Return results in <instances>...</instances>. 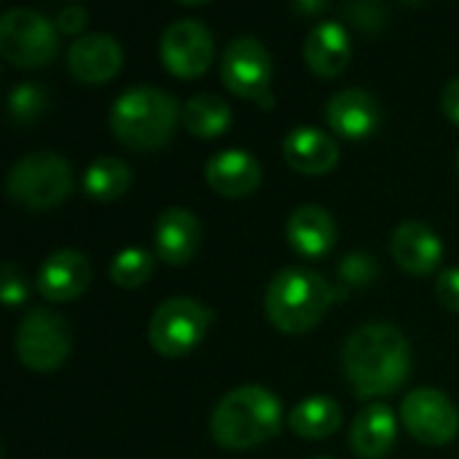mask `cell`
I'll return each instance as SVG.
<instances>
[{"mask_svg":"<svg viewBox=\"0 0 459 459\" xmlns=\"http://www.w3.org/2000/svg\"><path fill=\"white\" fill-rule=\"evenodd\" d=\"M344 374L358 398L395 393L411 371L409 339L390 323H366L344 344Z\"/></svg>","mask_w":459,"mask_h":459,"instance_id":"obj_1","label":"cell"},{"mask_svg":"<svg viewBox=\"0 0 459 459\" xmlns=\"http://www.w3.org/2000/svg\"><path fill=\"white\" fill-rule=\"evenodd\" d=\"M282 428V401L261 387L242 385L226 393L210 417V436L229 452H245L274 438Z\"/></svg>","mask_w":459,"mask_h":459,"instance_id":"obj_2","label":"cell"},{"mask_svg":"<svg viewBox=\"0 0 459 459\" xmlns=\"http://www.w3.org/2000/svg\"><path fill=\"white\" fill-rule=\"evenodd\" d=\"M180 110L183 108L178 100L164 89L137 83L113 102L108 121L121 145L134 151H156L172 137Z\"/></svg>","mask_w":459,"mask_h":459,"instance_id":"obj_3","label":"cell"},{"mask_svg":"<svg viewBox=\"0 0 459 459\" xmlns=\"http://www.w3.org/2000/svg\"><path fill=\"white\" fill-rule=\"evenodd\" d=\"M333 301L336 290L323 274L307 266H288L269 282L264 309L277 331L307 333L325 317Z\"/></svg>","mask_w":459,"mask_h":459,"instance_id":"obj_4","label":"cell"},{"mask_svg":"<svg viewBox=\"0 0 459 459\" xmlns=\"http://www.w3.org/2000/svg\"><path fill=\"white\" fill-rule=\"evenodd\" d=\"M5 191L11 202L24 210H51L73 194V169L67 159L54 151H32L11 167Z\"/></svg>","mask_w":459,"mask_h":459,"instance_id":"obj_5","label":"cell"},{"mask_svg":"<svg viewBox=\"0 0 459 459\" xmlns=\"http://www.w3.org/2000/svg\"><path fill=\"white\" fill-rule=\"evenodd\" d=\"M210 323L212 312L202 301L191 296H175L153 312L148 323V342L164 358H183L202 344Z\"/></svg>","mask_w":459,"mask_h":459,"instance_id":"obj_6","label":"cell"},{"mask_svg":"<svg viewBox=\"0 0 459 459\" xmlns=\"http://www.w3.org/2000/svg\"><path fill=\"white\" fill-rule=\"evenodd\" d=\"M59 48L56 24L32 11V8H11L0 16V54L24 70H35L48 65Z\"/></svg>","mask_w":459,"mask_h":459,"instance_id":"obj_7","label":"cell"},{"mask_svg":"<svg viewBox=\"0 0 459 459\" xmlns=\"http://www.w3.org/2000/svg\"><path fill=\"white\" fill-rule=\"evenodd\" d=\"M70 347H73V333L67 320L43 307L30 309L22 317L13 336V350L19 363L38 374L56 371L67 360Z\"/></svg>","mask_w":459,"mask_h":459,"instance_id":"obj_8","label":"cell"},{"mask_svg":"<svg viewBox=\"0 0 459 459\" xmlns=\"http://www.w3.org/2000/svg\"><path fill=\"white\" fill-rule=\"evenodd\" d=\"M272 54L258 38L242 35L234 38L223 56H221V78L229 91L245 100H258L264 105H272Z\"/></svg>","mask_w":459,"mask_h":459,"instance_id":"obj_9","label":"cell"},{"mask_svg":"<svg viewBox=\"0 0 459 459\" xmlns=\"http://www.w3.org/2000/svg\"><path fill=\"white\" fill-rule=\"evenodd\" d=\"M401 420L406 430L428 446H444L459 433V411L449 395L436 387H417L403 398Z\"/></svg>","mask_w":459,"mask_h":459,"instance_id":"obj_10","label":"cell"},{"mask_svg":"<svg viewBox=\"0 0 459 459\" xmlns=\"http://www.w3.org/2000/svg\"><path fill=\"white\" fill-rule=\"evenodd\" d=\"M167 73L178 78H196L210 70L215 56L212 32L196 19H175L167 24L159 43Z\"/></svg>","mask_w":459,"mask_h":459,"instance_id":"obj_11","label":"cell"},{"mask_svg":"<svg viewBox=\"0 0 459 459\" xmlns=\"http://www.w3.org/2000/svg\"><path fill=\"white\" fill-rule=\"evenodd\" d=\"M91 282V264L81 250H54L38 269L35 288L46 301L62 304L78 299Z\"/></svg>","mask_w":459,"mask_h":459,"instance_id":"obj_12","label":"cell"},{"mask_svg":"<svg viewBox=\"0 0 459 459\" xmlns=\"http://www.w3.org/2000/svg\"><path fill=\"white\" fill-rule=\"evenodd\" d=\"M121 43L105 32H89L67 48V70L73 73L75 81L89 86L110 81L121 70Z\"/></svg>","mask_w":459,"mask_h":459,"instance_id":"obj_13","label":"cell"},{"mask_svg":"<svg viewBox=\"0 0 459 459\" xmlns=\"http://www.w3.org/2000/svg\"><path fill=\"white\" fill-rule=\"evenodd\" d=\"M325 118L336 134H342L347 140H363L379 129L382 105L366 89H342L328 100Z\"/></svg>","mask_w":459,"mask_h":459,"instance_id":"obj_14","label":"cell"},{"mask_svg":"<svg viewBox=\"0 0 459 459\" xmlns=\"http://www.w3.org/2000/svg\"><path fill=\"white\" fill-rule=\"evenodd\" d=\"M390 255L406 274L425 277L438 269L444 258V242L430 226L406 221L390 237Z\"/></svg>","mask_w":459,"mask_h":459,"instance_id":"obj_15","label":"cell"},{"mask_svg":"<svg viewBox=\"0 0 459 459\" xmlns=\"http://www.w3.org/2000/svg\"><path fill=\"white\" fill-rule=\"evenodd\" d=\"M204 178L215 194L226 199H239V196L253 194L261 186L264 169L258 159L247 153L245 148H226L207 159Z\"/></svg>","mask_w":459,"mask_h":459,"instance_id":"obj_16","label":"cell"},{"mask_svg":"<svg viewBox=\"0 0 459 459\" xmlns=\"http://www.w3.org/2000/svg\"><path fill=\"white\" fill-rule=\"evenodd\" d=\"M202 242V226L199 218L186 207H167L153 226V245L156 258L164 264L180 266L188 264Z\"/></svg>","mask_w":459,"mask_h":459,"instance_id":"obj_17","label":"cell"},{"mask_svg":"<svg viewBox=\"0 0 459 459\" xmlns=\"http://www.w3.org/2000/svg\"><path fill=\"white\" fill-rule=\"evenodd\" d=\"M282 156L301 175H328L339 164V143L317 126H296L282 140Z\"/></svg>","mask_w":459,"mask_h":459,"instance_id":"obj_18","label":"cell"},{"mask_svg":"<svg viewBox=\"0 0 459 459\" xmlns=\"http://www.w3.org/2000/svg\"><path fill=\"white\" fill-rule=\"evenodd\" d=\"M352 56L350 32L342 22H317L304 40V59L309 70L320 78H336L347 70Z\"/></svg>","mask_w":459,"mask_h":459,"instance_id":"obj_19","label":"cell"},{"mask_svg":"<svg viewBox=\"0 0 459 459\" xmlns=\"http://www.w3.org/2000/svg\"><path fill=\"white\" fill-rule=\"evenodd\" d=\"M290 247L309 261L328 255L336 245V221L320 204H301L290 212L285 226Z\"/></svg>","mask_w":459,"mask_h":459,"instance_id":"obj_20","label":"cell"},{"mask_svg":"<svg viewBox=\"0 0 459 459\" xmlns=\"http://www.w3.org/2000/svg\"><path fill=\"white\" fill-rule=\"evenodd\" d=\"M395 438H398L395 414L382 403H371L360 409L350 430V446L360 459L387 457L395 446Z\"/></svg>","mask_w":459,"mask_h":459,"instance_id":"obj_21","label":"cell"},{"mask_svg":"<svg viewBox=\"0 0 459 459\" xmlns=\"http://www.w3.org/2000/svg\"><path fill=\"white\" fill-rule=\"evenodd\" d=\"M180 121L188 129V134L199 140H212V137H221L231 126V108L223 97L202 91V94H194L183 105Z\"/></svg>","mask_w":459,"mask_h":459,"instance_id":"obj_22","label":"cell"},{"mask_svg":"<svg viewBox=\"0 0 459 459\" xmlns=\"http://www.w3.org/2000/svg\"><path fill=\"white\" fill-rule=\"evenodd\" d=\"M342 406L328 395H312L290 411V430L301 438H331L342 428Z\"/></svg>","mask_w":459,"mask_h":459,"instance_id":"obj_23","label":"cell"},{"mask_svg":"<svg viewBox=\"0 0 459 459\" xmlns=\"http://www.w3.org/2000/svg\"><path fill=\"white\" fill-rule=\"evenodd\" d=\"M129 186H132V169L126 161L116 156H100L83 172V191L94 202H113L124 196Z\"/></svg>","mask_w":459,"mask_h":459,"instance_id":"obj_24","label":"cell"},{"mask_svg":"<svg viewBox=\"0 0 459 459\" xmlns=\"http://www.w3.org/2000/svg\"><path fill=\"white\" fill-rule=\"evenodd\" d=\"M48 108V91L35 83V81H24V83H16L13 91L8 94V118L11 124L16 126H27V124H35Z\"/></svg>","mask_w":459,"mask_h":459,"instance_id":"obj_25","label":"cell"},{"mask_svg":"<svg viewBox=\"0 0 459 459\" xmlns=\"http://www.w3.org/2000/svg\"><path fill=\"white\" fill-rule=\"evenodd\" d=\"M153 274V255L145 247H126L110 264V280L118 288H140Z\"/></svg>","mask_w":459,"mask_h":459,"instance_id":"obj_26","label":"cell"},{"mask_svg":"<svg viewBox=\"0 0 459 459\" xmlns=\"http://www.w3.org/2000/svg\"><path fill=\"white\" fill-rule=\"evenodd\" d=\"M339 282L344 288H368L377 282L379 277V264L371 253L366 250H355L350 255H344L339 261Z\"/></svg>","mask_w":459,"mask_h":459,"instance_id":"obj_27","label":"cell"},{"mask_svg":"<svg viewBox=\"0 0 459 459\" xmlns=\"http://www.w3.org/2000/svg\"><path fill=\"white\" fill-rule=\"evenodd\" d=\"M0 293H3L5 307H22L27 301V296H30L27 277L13 261H5L3 269H0Z\"/></svg>","mask_w":459,"mask_h":459,"instance_id":"obj_28","label":"cell"},{"mask_svg":"<svg viewBox=\"0 0 459 459\" xmlns=\"http://www.w3.org/2000/svg\"><path fill=\"white\" fill-rule=\"evenodd\" d=\"M436 296L441 301L444 309L449 312H459V269H444L441 277L436 280Z\"/></svg>","mask_w":459,"mask_h":459,"instance_id":"obj_29","label":"cell"},{"mask_svg":"<svg viewBox=\"0 0 459 459\" xmlns=\"http://www.w3.org/2000/svg\"><path fill=\"white\" fill-rule=\"evenodd\" d=\"M344 13L363 30H377L385 24V5L379 3H358V5H347Z\"/></svg>","mask_w":459,"mask_h":459,"instance_id":"obj_30","label":"cell"},{"mask_svg":"<svg viewBox=\"0 0 459 459\" xmlns=\"http://www.w3.org/2000/svg\"><path fill=\"white\" fill-rule=\"evenodd\" d=\"M54 24H56V30H59V32L78 35V32H83V30H86V24H89V11H86V8H81V5H65V8H59V13H56Z\"/></svg>","mask_w":459,"mask_h":459,"instance_id":"obj_31","label":"cell"},{"mask_svg":"<svg viewBox=\"0 0 459 459\" xmlns=\"http://www.w3.org/2000/svg\"><path fill=\"white\" fill-rule=\"evenodd\" d=\"M441 108H444V116H446L452 124H457L459 126V78H452V81L444 86Z\"/></svg>","mask_w":459,"mask_h":459,"instance_id":"obj_32","label":"cell"},{"mask_svg":"<svg viewBox=\"0 0 459 459\" xmlns=\"http://www.w3.org/2000/svg\"><path fill=\"white\" fill-rule=\"evenodd\" d=\"M293 8H296L299 13H312V11H323L325 3H296Z\"/></svg>","mask_w":459,"mask_h":459,"instance_id":"obj_33","label":"cell"},{"mask_svg":"<svg viewBox=\"0 0 459 459\" xmlns=\"http://www.w3.org/2000/svg\"><path fill=\"white\" fill-rule=\"evenodd\" d=\"M315 459H331V457H315Z\"/></svg>","mask_w":459,"mask_h":459,"instance_id":"obj_34","label":"cell"},{"mask_svg":"<svg viewBox=\"0 0 459 459\" xmlns=\"http://www.w3.org/2000/svg\"><path fill=\"white\" fill-rule=\"evenodd\" d=\"M457 161H459V156H457Z\"/></svg>","mask_w":459,"mask_h":459,"instance_id":"obj_35","label":"cell"}]
</instances>
